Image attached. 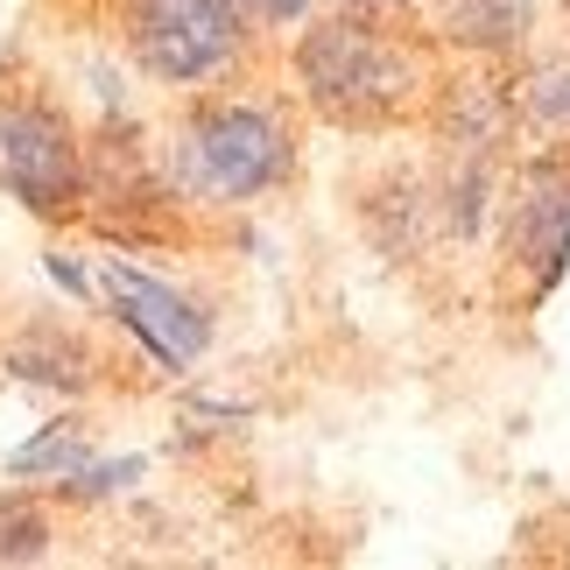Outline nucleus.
<instances>
[{"mask_svg": "<svg viewBox=\"0 0 570 570\" xmlns=\"http://www.w3.org/2000/svg\"><path fill=\"white\" fill-rule=\"evenodd\" d=\"M296 71H303V92L317 99V114H332L345 127H374L387 114H402L415 92V57L360 14L317 21L296 50Z\"/></svg>", "mask_w": 570, "mask_h": 570, "instance_id": "1", "label": "nucleus"}, {"mask_svg": "<svg viewBox=\"0 0 570 570\" xmlns=\"http://www.w3.org/2000/svg\"><path fill=\"white\" fill-rule=\"evenodd\" d=\"M177 169L205 197H261L289 169V135L261 106H205L177 141Z\"/></svg>", "mask_w": 570, "mask_h": 570, "instance_id": "2", "label": "nucleus"}, {"mask_svg": "<svg viewBox=\"0 0 570 570\" xmlns=\"http://www.w3.org/2000/svg\"><path fill=\"white\" fill-rule=\"evenodd\" d=\"M247 21L239 0H135L127 8V50L169 85H205L239 57Z\"/></svg>", "mask_w": 570, "mask_h": 570, "instance_id": "3", "label": "nucleus"}, {"mask_svg": "<svg viewBox=\"0 0 570 570\" xmlns=\"http://www.w3.org/2000/svg\"><path fill=\"white\" fill-rule=\"evenodd\" d=\"M78 141L42 106H0V190L36 218H63L78 205Z\"/></svg>", "mask_w": 570, "mask_h": 570, "instance_id": "4", "label": "nucleus"}, {"mask_svg": "<svg viewBox=\"0 0 570 570\" xmlns=\"http://www.w3.org/2000/svg\"><path fill=\"white\" fill-rule=\"evenodd\" d=\"M106 296H114V311H120L127 332L156 345V360L190 366L197 353H205V317H197L177 289H163L156 275H141V268H127V261H114V268H106Z\"/></svg>", "mask_w": 570, "mask_h": 570, "instance_id": "5", "label": "nucleus"}, {"mask_svg": "<svg viewBox=\"0 0 570 570\" xmlns=\"http://www.w3.org/2000/svg\"><path fill=\"white\" fill-rule=\"evenodd\" d=\"M514 254L535 268V282H550L570 254V169L542 163L521 184V212H514Z\"/></svg>", "mask_w": 570, "mask_h": 570, "instance_id": "6", "label": "nucleus"}, {"mask_svg": "<svg viewBox=\"0 0 570 570\" xmlns=\"http://www.w3.org/2000/svg\"><path fill=\"white\" fill-rule=\"evenodd\" d=\"M521 106H529L542 127H563V135H570V57L535 63V78L521 85Z\"/></svg>", "mask_w": 570, "mask_h": 570, "instance_id": "7", "label": "nucleus"}, {"mask_svg": "<svg viewBox=\"0 0 570 570\" xmlns=\"http://www.w3.org/2000/svg\"><path fill=\"white\" fill-rule=\"evenodd\" d=\"M78 353L71 345H57V338H29V345H14V374H29V381H42V387H78L85 374H78Z\"/></svg>", "mask_w": 570, "mask_h": 570, "instance_id": "8", "label": "nucleus"}, {"mask_svg": "<svg viewBox=\"0 0 570 570\" xmlns=\"http://www.w3.org/2000/svg\"><path fill=\"white\" fill-rule=\"evenodd\" d=\"M50 529H42L36 508H21V500H0V563H36Z\"/></svg>", "mask_w": 570, "mask_h": 570, "instance_id": "9", "label": "nucleus"}, {"mask_svg": "<svg viewBox=\"0 0 570 570\" xmlns=\"http://www.w3.org/2000/svg\"><path fill=\"white\" fill-rule=\"evenodd\" d=\"M451 29H472L465 42H508L514 36V0H458Z\"/></svg>", "mask_w": 570, "mask_h": 570, "instance_id": "10", "label": "nucleus"}, {"mask_svg": "<svg viewBox=\"0 0 570 570\" xmlns=\"http://www.w3.org/2000/svg\"><path fill=\"white\" fill-rule=\"evenodd\" d=\"M50 465H85V436L78 430H57V436H42L36 451L14 458V472H50Z\"/></svg>", "mask_w": 570, "mask_h": 570, "instance_id": "11", "label": "nucleus"}, {"mask_svg": "<svg viewBox=\"0 0 570 570\" xmlns=\"http://www.w3.org/2000/svg\"><path fill=\"white\" fill-rule=\"evenodd\" d=\"M239 8L261 14V21H296L303 8H311V0H239Z\"/></svg>", "mask_w": 570, "mask_h": 570, "instance_id": "12", "label": "nucleus"}, {"mask_svg": "<svg viewBox=\"0 0 570 570\" xmlns=\"http://www.w3.org/2000/svg\"><path fill=\"white\" fill-rule=\"evenodd\" d=\"M360 8H402V0H360Z\"/></svg>", "mask_w": 570, "mask_h": 570, "instance_id": "13", "label": "nucleus"}, {"mask_svg": "<svg viewBox=\"0 0 570 570\" xmlns=\"http://www.w3.org/2000/svg\"><path fill=\"white\" fill-rule=\"evenodd\" d=\"M563 8H570V0H563Z\"/></svg>", "mask_w": 570, "mask_h": 570, "instance_id": "14", "label": "nucleus"}]
</instances>
